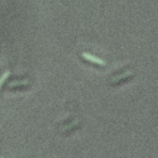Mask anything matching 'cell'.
Returning <instances> with one entry per match:
<instances>
[{
  "label": "cell",
  "mask_w": 158,
  "mask_h": 158,
  "mask_svg": "<svg viewBox=\"0 0 158 158\" xmlns=\"http://www.w3.org/2000/svg\"><path fill=\"white\" fill-rule=\"evenodd\" d=\"M133 73L131 72H125V73H121L118 74L117 77H112L111 80H110V85H118V84H122L125 81H128L133 78Z\"/></svg>",
  "instance_id": "obj_1"
},
{
  "label": "cell",
  "mask_w": 158,
  "mask_h": 158,
  "mask_svg": "<svg viewBox=\"0 0 158 158\" xmlns=\"http://www.w3.org/2000/svg\"><path fill=\"white\" fill-rule=\"evenodd\" d=\"M81 57L85 58L86 60H89V62H91V63H96V64H99V65H104V64H105V62H104L102 59H100V58H98V57H95V56H93V54H89V53H81Z\"/></svg>",
  "instance_id": "obj_2"
},
{
  "label": "cell",
  "mask_w": 158,
  "mask_h": 158,
  "mask_svg": "<svg viewBox=\"0 0 158 158\" xmlns=\"http://www.w3.org/2000/svg\"><path fill=\"white\" fill-rule=\"evenodd\" d=\"M28 80H15V81H11L9 84V88H12V86H17V85H28Z\"/></svg>",
  "instance_id": "obj_3"
},
{
  "label": "cell",
  "mask_w": 158,
  "mask_h": 158,
  "mask_svg": "<svg viewBox=\"0 0 158 158\" xmlns=\"http://www.w3.org/2000/svg\"><path fill=\"white\" fill-rule=\"evenodd\" d=\"M9 75H10V72L7 70V72H5V73H4V74L0 77V89H1V86H2V84H4V81H5V80L9 78Z\"/></svg>",
  "instance_id": "obj_4"
}]
</instances>
